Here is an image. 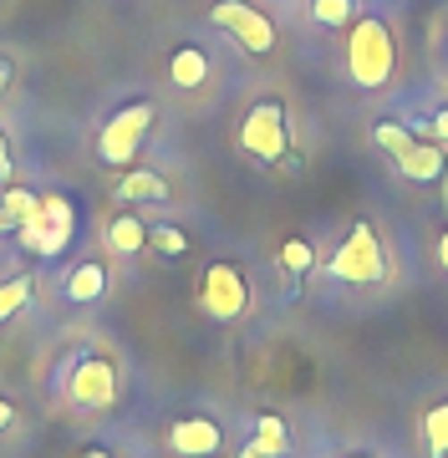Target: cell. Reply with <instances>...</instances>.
Wrapping results in <instances>:
<instances>
[{"label": "cell", "instance_id": "f1b7e54d", "mask_svg": "<svg viewBox=\"0 0 448 458\" xmlns=\"http://www.w3.org/2000/svg\"><path fill=\"white\" fill-rule=\"evenodd\" d=\"M82 458H107V454H82Z\"/></svg>", "mask_w": 448, "mask_h": 458}, {"label": "cell", "instance_id": "6da1fadb", "mask_svg": "<svg viewBox=\"0 0 448 458\" xmlns=\"http://www.w3.org/2000/svg\"><path fill=\"white\" fill-rule=\"evenodd\" d=\"M398 72V36L382 16H357L347 31V77L362 92L372 87H387Z\"/></svg>", "mask_w": 448, "mask_h": 458}, {"label": "cell", "instance_id": "277c9868", "mask_svg": "<svg viewBox=\"0 0 448 458\" xmlns=\"http://www.w3.org/2000/svg\"><path fill=\"white\" fill-rule=\"evenodd\" d=\"M16 234L31 255H62L72 245V234H77V204L67 194H41L36 199V214Z\"/></svg>", "mask_w": 448, "mask_h": 458}, {"label": "cell", "instance_id": "ffe728a7", "mask_svg": "<svg viewBox=\"0 0 448 458\" xmlns=\"http://www.w3.org/2000/svg\"><path fill=\"white\" fill-rule=\"evenodd\" d=\"M311 265H316V250H311V240H285V245H281V270H285L291 280L311 276Z\"/></svg>", "mask_w": 448, "mask_h": 458}, {"label": "cell", "instance_id": "484cf974", "mask_svg": "<svg viewBox=\"0 0 448 458\" xmlns=\"http://www.w3.org/2000/svg\"><path fill=\"white\" fill-rule=\"evenodd\" d=\"M438 265H444V276H448V229L438 234Z\"/></svg>", "mask_w": 448, "mask_h": 458}, {"label": "cell", "instance_id": "ac0fdd59", "mask_svg": "<svg viewBox=\"0 0 448 458\" xmlns=\"http://www.w3.org/2000/svg\"><path fill=\"white\" fill-rule=\"evenodd\" d=\"M31 276H11V280H0V321H11L16 311H26V301H31Z\"/></svg>", "mask_w": 448, "mask_h": 458}, {"label": "cell", "instance_id": "d6986e66", "mask_svg": "<svg viewBox=\"0 0 448 458\" xmlns=\"http://www.w3.org/2000/svg\"><path fill=\"white\" fill-rule=\"evenodd\" d=\"M148 245L164 255V260H183L189 255V234H183L179 225H153L148 229Z\"/></svg>", "mask_w": 448, "mask_h": 458}, {"label": "cell", "instance_id": "4dcf8cb0", "mask_svg": "<svg viewBox=\"0 0 448 458\" xmlns=\"http://www.w3.org/2000/svg\"><path fill=\"white\" fill-rule=\"evenodd\" d=\"M444 189H448V174H444Z\"/></svg>", "mask_w": 448, "mask_h": 458}, {"label": "cell", "instance_id": "4316f807", "mask_svg": "<svg viewBox=\"0 0 448 458\" xmlns=\"http://www.w3.org/2000/svg\"><path fill=\"white\" fill-rule=\"evenodd\" d=\"M11 168V148H5V132H0V174Z\"/></svg>", "mask_w": 448, "mask_h": 458}, {"label": "cell", "instance_id": "83f0119b", "mask_svg": "<svg viewBox=\"0 0 448 458\" xmlns=\"http://www.w3.org/2000/svg\"><path fill=\"white\" fill-rule=\"evenodd\" d=\"M240 458H266V454H260V448H255V443H249V448H245V454H240Z\"/></svg>", "mask_w": 448, "mask_h": 458}, {"label": "cell", "instance_id": "4fadbf2b", "mask_svg": "<svg viewBox=\"0 0 448 458\" xmlns=\"http://www.w3.org/2000/svg\"><path fill=\"white\" fill-rule=\"evenodd\" d=\"M168 82L179 87V92H199L209 82V56L199 47H179L168 56Z\"/></svg>", "mask_w": 448, "mask_h": 458}, {"label": "cell", "instance_id": "8992f818", "mask_svg": "<svg viewBox=\"0 0 448 458\" xmlns=\"http://www.w3.org/2000/svg\"><path fill=\"white\" fill-rule=\"evenodd\" d=\"M199 306L209 321H240V316L249 311V280L240 276V265L230 260H209L199 276Z\"/></svg>", "mask_w": 448, "mask_h": 458}, {"label": "cell", "instance_id": "9a60e30c", "mask_svg": "<svg viewBox=\"0 0 448 458\" xmlns=\"http://www.w3.org/2000/svg\"><path fill=\"white\" fill-rule=\"evenodd\" d=\"M418 443H423V454L428 458H448V403L423 412V423H418Z\"/></svg>", "mask_w": 448, "mask_h": 458}, {"label": "cell", "instance_id": "44dd1931", "mask_svg": "<svg viewBox=\"0 0 448 458\" xmlns=\"http://www.w3.org/2000/svg\"><path fill=\"white\" fill-rule=\"evenodd\" d=\"M372 143L382 148V153H393V158H398V153H408V148L418 143L413 132L402 128V123H377V128H372Z\"/></svg>", "mask_w": 448, "mask_h": 458}, {"label": "cell", "instance_id": "5bb4252c", "mask_svg": "<svg viewBox=\"0 0 448 458\" xmlns=\"http://www.w3.org/2000/svg\"><path fill=\"white\" fill-rule=\"evenodd\" d=\"M107 245L113 255H138V250L148 245V229L138 214H113V225H107Z\"/></svg>", "mask_w": 448, "mask_h": 458}, {"label": "cell", "instance_id": "8fae6325", "mask_svg": "<svg viewBox=\"0 0 448 458\" xmlns=\"http://www.w3.org/2000/svg\"><path fill=\"white\" fill-rule=\"evenodd\" d=\"M107 285H113L107 265H102V260H82V265H72V276L62 280V295H67L72 306H92V301L107 295Z\"/></svg>", "mask_w": 448, "mask_h": 458}, {"label": "cell", "instance_id": "2e32d148", "mask_svg": "<svg viewBox=\"0 0 448 458\" xmlns=\"http://www.w3.org/2000/svg\"><path fill=\"white\" fill-rule=\"evenodd\" d=\"M36 199H41V194H31V189L11 183V189L0 194V234H5V229H21V225H26V219L36 214Z\"/></svg>", "mask_w": 448, "mask_h": 458}, {"label": "cell", "instance_id": "7c38bea8", "mask_svg": "<svg viewBox=\"0 0 448 458\" xmlns=\"http://www.w3.org/2000/svg\"><path fill=\"white\" fill-rule=\"evenodd\" d=\"M117 199H123V204H168L173 189H168V179L153 174V168H128V174L117 179Z\"/></svg>", "mask_w": 448, "mask_h": 458}, {"label": "cell", "instance_id": "ba28073f", "mask_svg": "<svg viewBox=\"0 0 448 458\" xmlns=\"http://www.w3.org/2000/svg\"><path fill=\"white\" fill-rule=\"evenodd\" d=\"M67 397L77 412H102L117 403V367L107 357H82L72 361V377H67Z\"/></svg>", "mask_w": 448, "mask_h": 458}, {"label": "cell", "instance_id": "7402d4cb", "mask_svg": "<svg viewBox=\"0 0 448 458\" xmlns=\"http://www.w3.org/2000/svg\"><path fill=\"white\" fill-rule=\"evenodd\" d=\"M351 11H357V0H316V5H311L316 26H347Z\"/></svg>", "mask_w": 448, "mask_h": 458}, {"label": "cell", "instance_id": "30bf717a", "mask_svg": "<svg viewBox=\"0 0 448 458\" xmlns=\"http://www.w3.org/2000/svg\"><path fill=\"white\" fill-rule=\"evenodd\" d=\"M398 174L413 183H438L448 174V158H444V143H433V138H418L408 153H398Z\"/></svg>", "mask_w": 448, "mask_h": 458}, {"label": "cell", "instance_id": "52a82bcc", "mask_svg": "<svg viewBox=\"0 0 448 458\" xmlns=\"http://www.w3.org/2000/svg\"><path fill=\"white\" fill-rule=\"evenodd\" d=\"M209 21H215L240 51H249V56H270V51H275V21H270L266 11H255L249 0H215V5H209Z\"/></svg>", "mask_w": 448, "mask_h": 458}, {"label": "cell", "instance_id": "cb8c5ba5", "mask_svg": "<svg viewBox=\"0 0 448 458\" xmlns=\"http://www.w3.org/2000/svg\"><path fill=\"white\" fill-rule=\"evenodd\" d=\"M5 92H11V62L0 56V98H5Z\"/></svg>", "mask_w": 448, "mask_h": 458}, {"label": "cell", "instance_id": "9c48e42d", "mask_svg": "<svg viewBox=\"0 0 448 458\" xmlns=\"http://www.w3.org/2000/svg\"><path fill=\"white\" fill-rule=\"evenodd\" d=\"M168 448L179 458H209V454H219L224 448V433H219V423L215 418H179V423L168 428Z\"/></svg>", "mask_w": 448, "mask_h": 458}, {"label": "cell", "instance_id": "d4e9b609", "mask_svg": "<svg viewBox=\"0 0 448 458\" xmlns=\"http://www.w3.org/2000/svg\"><path fill=\"white\" fill-rule=\"evenodd\" d=\"M11 418H16V408H11V403H5V397H0V433H5V428H11Z\"/></svg>", "mask_w": 448, "mask_h": 458}, {"label": "cell", "instance_id": "603a6c76", "mask_svg": "<svg viewBox=\"0 0 448 458\" xmlns=\"http://www.w3.org/2000/svg\"><path fill=\"white\" fill-rule=\"evenodd\" d=\"M428 128H433V143H448V107H444V113H433Z\"/></svg>", "mask_w": 448, "mask_h": 458}, {"label": "cell", "instance_id": "f546056e", "mask_svg": "<svg viewBox=\"0 0 448 458\" xmlns=\"http://www.w3.org/2000/svg\"><path fill=\"white\" fill-rule=\"evenodd\" d=\"M351 458H367V454H351Z\"/></svg>", "mask_w": 448, "mask_h": 458}, {"label": "cell", "instance_id": "e0dca14e", "mask_svg": "<svg viewBox=\"0 0 448 458\" xmlns=\"http://www.w3.org/2000/svg\"><path fill=\"white\" fill-rule=\"evenodd\" d=\"M255 448H260L266 458H285V454H291V428H285L275 412L255 418Z\"/></svg>", "mask_w": 448, "mask_h": 458}, {"label": "cell", "instance_id": "7a4b0ae2", "mask_svg": "<svg viewBox=\"0 0 448 458\" xmlns=\"http://www.w3.org/2000/svg\"><path fill=\"white\" fill-rule=\"evenodd\" d=\"M332 276L342 280V285H382V280L393 276V260H387L377 229L367 225V219H357V225L347 229V240L336 245Z\"/></svg>", "mask_w": 448, "mask_h": 458}, {"label": "cell", "instance_id": "5b68a950", "mask_svg": "<svg viewBox=\"0 0 448 458\" xmlns=\"http://www.w3.org/2000/svg\"><path fill=\"white\" fill-rule=\"evenodd\" d=\"M153 132V102H128V107H117L97 132V158L113 168H128L143 153Z\"/></svg>", "mask_w": 448, "mask_h": 458}, {"label": "cell", "instance_id": "3957f363", "mask_svg": "<svg viewBox=\"0 0 448 458\" xmlns=\"http://www.w3.org/2000/svg\"><path fill=\"white\" fill-rule=\"evenodd\" d=\"M240 153L255 164H281L291 153V113L281 98H260L240 123Z\"/></svg>", "mask_w": 448, "mask_h": 458}]
</instances>
